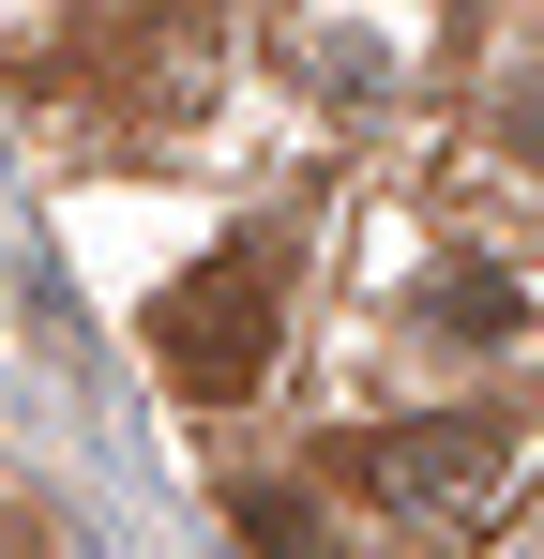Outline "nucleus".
<instances>
[{"label":"nucleus","mask_w":544,"mask_h":559,"mask_svg":"<svg viewBox=\"0 0 544 559\" xmlns=\"http://www.w3.org/2000/svg\"><path fill=\"white\" fill-rule=\"evenodd\" d=\"M272 318H287V287H272V242H227V258H197V273L152 302V364H167L197 408H227V393H258Z\"/></svg>","instance_id":"1"},{"label":"nucleus","mask_w":544,"mask_h":559,"mask_svg":"<svg viewBox=\"0 0 544 559\" xmlns=\"http://www.w3.org/2000/svg\"><path fill=\"white\" fill-rule=\"evenodd\" d=\"M363 468H378V499H409V514H453V499H484V484H499V408L393 424V439H363Z\"/></svg>","instance_id":"2"},{"label":"nucleus","mask_w":544,"mask_h":559,"mask_svg":"<svg viewBox=\"0 0 544 559\" xmlns=\"http://www.w3.org/2000/svg\"><path fill=\"white\" fill-rule=\"evenodd\" d=\"M227 514H243V545H258V559H318V530H303V499H258V484H243Z\"/></svg>","instance_id":"3"},{"label":"nucleus","mask_w":544,"mask_h":559,"mask_svg":"<svg viewBox=\"0 0 544 559\" xmlns=\"http://www.w3.org/2000/svg\"><path fill=\"white\" fill-rule=\"evenodd\" d=\"M515 318H530V302H515V287H484V273L439 287V333H515Z\"/></svg>","instance_id":"4"},{"label":"nucleus","mask_w":544,"mask_h":559,"mask_svg":"<svg viewBox=\"0 0 544 559\" xmlns=\"http://www.w3.org/2000/svg\"><path fill=\"white\" fill-rule=\"evenodd\" d=\"M530 136H544V106H530Z\"/></svg>","instance_id":"5"}]
</instances>
